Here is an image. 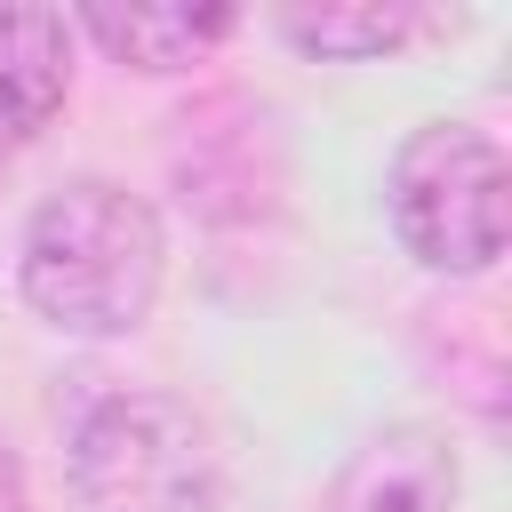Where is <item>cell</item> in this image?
I'll list each match as a JSON object with an SVG mask.
<instances>
[{
    "mask_svg": "<svg viewBox=\"0 0 512 512\" xmlns=\"http://www.w3.org/2000/svg\"><path fill=\"white\" fill-rule=\"evenodd\" d=\"M88 40H104L120 64L136 72H184L192 56H208L240 16L232 8H80L72 16Z\"/></svg>",
    "mask_w": 512,
    "mask_h": 512,
    "instance_id": "8992f818",
    "label": "cell"
},
{
    "mask_svg": "<svg viewBox=\"0 0 512 512\" xmlns=\"http://www.w3.org/2000/svg\"><path fill=\"white\" fill-rule=\"evenodd\" d=\"M448 504H456V448L432 424L376 432L328 496V512H448Z\"/></svg>",
    "mask_w": 512,
    "mask_h": 512,
    "instance_id": "277c9868",
    "label": "cell"
},
{
    "mask_svg": "<svg viewBox=\"0 0 512 512\" xmlns=\"http://www.w3.org/2000/svg\"><path fill=\"white\" fill-rule=\"evenodd\" d=\"M24 304L64 336H128L160 296V216L104 176L48 192L24 224Z\"/></svg>",
    "mask_w": 512,
    "mask_h": 512,
    "instance_id": "6da1fadb",
    "label": "cell"
},
{
    "mask_svg": "<svg viewBox=\"0 0 512 512\" xmlns=\"http://www.w3.org/2000/svg\"><path fill=\"white\" fill-rule=\"evenodd\" d=\"M392 232L432 272H488L504 256V152L488 128L432 120L392 152Z\"/></svg>",
    "mask_w": 512,
    "mask_h": 512,
    "instance_id": "3957f363",
    "label": "cell"
},
{
    "mask_svg": "<svg viewBox=\"0 0 512 512\" xmlns=\"http://www.w3.org/2000/svg\"><path fill=\"white\" fill-rule=\"evenodd\" d=\"M0 512H24V472H16L8 448H0Z\"/></svg>",
    "mask_w": 512,
    "mask_h": 512,
    "instance_id": "ba28073f",
    "label": "cell"
},
{
    "mask_svg": "<svg viewBox=\"0 0 512 512\" xmlns=\"http://www.w3.org/2000/svg\"><path fill=\"white\" fill-rule=\"evenodd\" d=\"M72 88V24L64 8H0V152L32 144Z\"/></svg>",
    "mask_w": 512,
    "mask_h": 512,
    "instance_id": "5b68a950",
    "label": "cell"
},
{
    "mask_svg": "<svg viewBox=\"0 0 512 512\" xmlns=\"http://www.w3.org/2000/svg\"><path fill=\"white\" fill-rule=\"evenodd\" d=\"M416 8H280V32L304 56H384L416 32Z\"/></svg>",
    "mask_w": 512,
    "mask_h": 512,
    "instance_id": "52a82bcc",
    "label": "cell"
},
{
    "mask_svg": "<svg viewBox=\"0 0 512 512\" xmlns=\"http://www.w3.org/2000/svg\"><path fill=\"white\" fill-rule=\"evenodd\" d=\"M72 512H208L216 440L168 392H112L72 432Z\"/></svg>",
    "mask_w": 512,
    "mask_h": 512,
    "instance_id": "7a4b0ae2",
    "label": "cell"
}]
</instances>
